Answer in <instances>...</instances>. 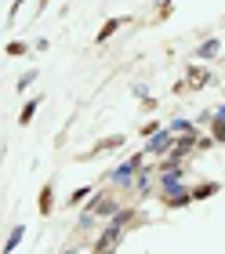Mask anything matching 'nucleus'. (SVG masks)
I'll use <instances>...</instances> for the list:
<instances>
[{
    "mask_svg": "<svg viewBox=\"0 0 225 254\" xmlns=\"http://www.w3.org/2000/svg\"><path fill=\"white\" fill-rule=\"evenodd\" d=\"M138 171H142V156H131V160H124L116 171H109V182H120V186H131V182L138 178Z\"/></svg>",
    "mask_w": 225,
    "mask_h": 254,
    "instance_id": "1",
    "label": "nucleus"
},
{
    "mask_svg": "<svg viewBox=\"0 0 225 254\" xmlns=\"http://www.w3.org/2000/svg\"><path fill=\"white\" fill-rule=\"evenodd\" d=\"M174 131H156V134H149V142H146V153L149 156H163V153H171V142H174V138H171Z\"/></svg>",
    "mask_w": 225,
    "mask_h": 254,
    "instance_id": "2",
    "label": "nucleus"
},
{
    "mask_svg": "<svg viewBox=\"0 0 225 254\" xmlns=\"http://www.w3.org/2000/svg\"><path fill=\"white\" fill-rule=\"evenodd\" d=\"M87 211H91V214H98V218H113L116 211H120V200H113V196H102V192H98V200H94Z\"/></svg>",
    "mask_w": 225,
    "mask_h": 254,
    "instance_id": "3",
    "label": "nucleus"
},
{
    "mask_svg": "<svg viewBox=\"0 0 225 254\" xmlns=\"http://www.w3.org/2000/svg\"><path fill=\"white\" fill-rule=\"evenodd\" d=\"M218 48H222V40H218V37H207V40H204V44H200V48H196V59L211 62V59H215V55H218Z\"/></svg>",
    "mask_w": 225,
    "mask_h": 254,
    "instance_id": "4",
    "label": "nucleus"
},
{
    "mask_svg": "<svg viewBox=\"0 0 225 254\" xmlns=\"http://www.w3.org/2000/svg\"><path fill=\"white\" fill-rule=\"evenodd\" d=\"M124 142H127L124 134H109V138H102V142L94 145V153H109V149H120Z\"/></svg>",
    "mask_w": 225,
    "mask_h": 254,
    "instance_id": "5",
    "label": "nucleus"
},
{
    "mask_svg": "<svg viewBox=\"0 0 225 254\" xmlns=\"http://www.w3.org/2000/svg\"><path fill=\"white\" fill-rule=\"evenodd\" d=\"M120 26H127V18H109V22H105V26H102V33H98V44H102V40H109L113 33L120 29Z\"/></svg>",
    "mask_w": 225,
    "mask_h": 254,
    "instance_id": "6",
    "label": "nucleus"
},
{
    "mask_svg": "<svg viewBox=\"0 0 225 254\" xmlns=\"http://www.w3.org/2000/svg\"><path fill=\"white\" fill-rule=\"evenodd\" d=\"M40 102H44V98H29V102H26V109H22V113H18V124H22V127H26V124L33 120V113H37V109H40Z\"/></svg>",
    "mask_w": 225,
    "mask_h": 254,
    "instance_id": "7",
    "label": "nucleus"
},
{
    "mask_svg": "<svg viewBox=\"0 0 225 254\" xmlns=\"http://www.w3.org/2000/svg\"><path fill=\"white\" fill-rule=\"evenodd\" d=\"M189 80H196L193 87H207V84H211V73H207V69H196V65H189Z\"/></svg>",
    "mask_w": 225,
    "mask_h": 254,
    "instance_id": "8",
    "label": "nucleus"
},
{
    "mask_svg": "<svg viewBox=\"0 0 225 254\" xmlns=\"http://www.w3.org/2000/svg\"><path fill=\"white\" fill-rule=\"evenodd\" d=\"M37 207H40V214H44V218L51 214V207H55V203H51V186H44V189H40V200H37Z\"/></svg>",
    "mask_w": 225,
    "mask_h": 254,
    "instance_id": "9",
    "label": "nucleus"
},
{
    "mask_svg": "<svg viewBox=\"0 0 225 254\" xmlns=\"http://www.w3.org/2000/svg\"><path fill=\"white\" fill-rule=\"evenodd\" d=\"M215 192H218L215 182H204L200 189H193V200H207V196H215Z\"/></svg>",
    "mask_w": 225,
    "mask_h": 254,
    "instance_id": "10",
    "label": "nucleus"
},
{
    "mask_svg": "<svg viewBox=\"0 0 225 254\" xmlns=\"http://www.w3.org/2000/svg\"><path fill=\"white\" fill-rule=\"evenodd\" d=\"M91 192H94V186H84V189H76L73 196H69V200H66V203H69V207H76L80 200H87V196H91Z\"/></svg>",
    "mask_w": 225,
    "mask_h": 254,
    "instance_id": "11",
    "label": "nucleus"
},
{
    "mask_svg": "<svg viewBox=\"0 0 225 254\" xmlns=\"http://www.w3.org/2000/svg\"><path fill=\"white\" fill-rule=\"evenodd\" d=\"M18 244H22V225H15V233H11V236H7V244H4V251L11 254V251H15Z\"/></svg>",
    "mask_w": 225,
    "mask_h": 254,
    "instance_id": "12",
    "label": "nucleus"
},
{
    "mask_svg": "<svg viewBox=\"0 0 225 254\" xmlns=\"http://www.w3.org/2000/svg\"><path fill=\"white\" fill-rule=\"evenodd\" d=\"M29 48H26V44H22V40H15V44H7V55H11V59H22V55H26Z\"/></svg>",
    "mask_w": 225,
    "mask_h": 254,
    "instance_id": "13",
    "label": "nucleus"
},
{
    "mask_svg": "<svg viewBox=\"0 0 225 254\" xmlns=\"http://www.w3.org/2000/svg\"><path fill=\"white\" fill-rule=\"evenodd\" d=\"M33 80H37V69H29V73H22V76H18V84H15V87H18V91H26V87L33 84Z\"/></svg>",
    "mask_w": 225,
    "mask_h": 254,
    "instance_id": "14",
    "label": "nucleus"
},
{
    "mask_svg": "<svg viewBox=\"0 0 225 254\" xmlns=\"http://www.w3.org/2000/svg\"><path fill=\"white\" fill-rule=\"evenodd\" d=\"M215 120V142H225V120L222 117H211Z\"/></svg>",
    "mask_w": 225,
    "mask_h": 254,
    "instance_id": "15",
    "label": "nucleus"
},
{
    "mask_svg": "<svg viewBox=\"0 0 225 254\" xmlns=\"http://www.w3.org/2000/svg\"><path fill=\"white\" fill-rule=\"evenodd\" d=\"M171 131H193V124H189V120H174Z\"/></svg>",
    "mask_w": 225,
    "mask_h": 254,
    "instance_id": "16",
    "label": "nucleus"
},
{
    "mask_svg": "<svg viewBox=\"0 0 225 254\" xmlns=\"http://www.w3.org/2000/svg\"><path fill=\"white\" fill-rule=\"evenodd\" d=\"M47 4H51V0H40V11H44V7H47Z\"/></svg>",
    "mask_w": 225,
    "mask_h": 254,
    "instance_id": "17",
    "label": "nucleus"
}]
</instances>
